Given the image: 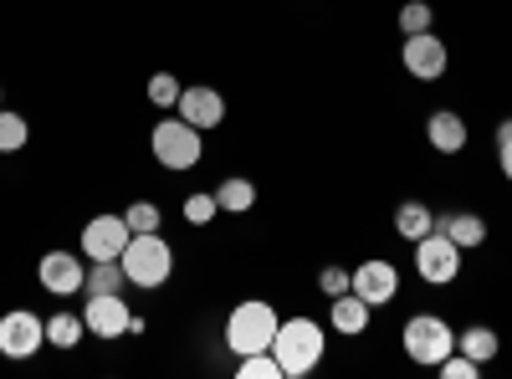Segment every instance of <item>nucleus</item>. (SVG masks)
I'll return each mask as SVG.
<instances>
[{"instance_id":"nucleus-7","label":"nucleus","mask_w":512,"mask_h":379,"mask_svg":"<svg viewBox=\"0 0 512 379\" xmlns=\"http://www.w3.org/2000/svg\"><path fill=\"white\" fill-rule=\"evenodd\" d=\"M82 323H88V333L103 339V344L134 333V313H128L123 292H88V303H82Z\"/></svg>"},{"instance_id":"nucleus-18","label":"nucleus","mask_w":512,"mask_h":379,"mask_svg":"<svg viewBox=\"0 0 512 379\" xmlns=\"http://www.w3.org/2000/svg\"><path fill=\"white\" fill-rule=\"evenodd\" d=\"M456 349L472 359V364H492L497 359V349H502V339L487 328V323H472V328H461V339H456Z\"/></svg>"},{"instance_id":"nucleus-1","label":"nucleus","mask_w":512,"mask_h":379,"mask_svg":"<svg viewBox=\"0 0 512 379\" xmlns=\"http://www.w3.org/2000/svg\"><path fill=\"white\" fill-rule=\"evenodd\" d=\"M323 349H328V333L323 323L313 318H282L277 323V339H272V354L282 364V379H303L323 364Z\"/></svg>"},{"instance_id":"nucleus-2","label":"nucleus","mask_w":512,"mask_h":379,"mask_svg":"<svg viewBox=\"0 0 512 379\" xmlns=\"http://www.w3.org/2000/svg\"><path fill=\"white\" fill-rule=\"evenodd\" d=\"M123 272H128V282L134 287H144V292H154V287H164L169 277H175V251H169V241L159 236V231H139V236H128V246H123Z\"/></svg>"},{"instance_id":"nucleus-20","label":"nucleus","mask_w":512,"mask_h":379,"mask_svg":"<svg viewBox=\"0 0 512 379\" xmlns=\"http://www.w3.org/2000/svg\"><path fill=\"white\" fill-rule=\"evenodd\" d=\"M82 333H88L82 313H52V318H47V344H52V349H62V354L82 344Z\"/></svg>"},{"instance_id":"nucleus-27","label":"nucleus","mask_w":512,"mask_h":379,"mask_svg":"<svg viewBox=\"0 0 512 379\" xmlns=\"http://www.w3.org/2000/svg\"><path fill=\"white\" fill-rule=\"evenodd\" d=\"M431 21H436V11L425 6V0H410V6H400V31H405V36L431 31Z\"/></svg>"},{"instance_id":"nucleus-11","label":"nucleus","mask_w":512,"mask_h":379,"mask_svg":"<svg viewBox=\"0 0 512 379\" xmlns=\"http://www.w3.org/2000/svg\"><path fill=\"white\" fill-rule=\"evenodd\" d=\"M128 221L123 216H93L88 226H82V257L88 262H113L123 257V246H128Z\"/></svg>"},{"instance_id":"nucleus-30","label":"nucleus","mask_w":512,"mask_h":379,"mask_svg":"<svg viewBox=\"0 0 512 379\" xmlns=\"http://www.w3.org/2000/svg\"><path fill=\"white\" fill-rule=\"evenodd\" d=\"M497 164H502V175L512 180V118L497 123Z\"/></svg>"},{"instance_id":"nucleus-8","label":"nucleus","mask_w":512,"mask_h":379,"mask_svg":"<svg viewBox=\"0 0 512 379\" xmlns=\"http://www.w3.org/2000/svg\"><path fill=\"white\" fill-rule=\"evenodd\" d=\"M41 349H47V318H36L26 308L0 318V354H6V359H31Z\"/></svg>"},{"instance_id":"nucleus-17","label":"nucleus","mask_w":512,"mask_h":379,"mask_svg":"<svg viewBox=\"0 0 512 379\" xmlns=\"http://www.w3.org/2000/svg\"><path fill=\"white\" fill-rule=\"evenodd\" d=\"M395 231L415 246L420 236H431V231H436V210L425 205V200H400V210H395Z\"/></svg>"},{"instance_id":"nucleus-22","label":"nucleus","mask_w":512,"mask_h":379,"mask_svg":"<svg viewBox=\"0 0 512 379\" xmlns=\"http://www.w3.org/2000/svg\"><path fill=\"white\" fill-rule=\"evenodd\" d=\"M31 144V129H26V118L11 113V108H0V154H21Z\"/></svg>"},{"instance_id":"nucleus-31","label":"nucleus","mask_w":512,"mask_h":379,"mask_svg":"<svg viewBox=\"0 0 512 379\" xmlns=\"http://www.w3.org/2000/svg\"><path fill=\"white\" fill-rule=\"evenodd\" d=\"M0 108H6V103H0Z\"/></svg>"},{"instance_id":"nucleus-12","label":"nucleus","mask_w":512,"mask_h":379,"mask_svg":"<svg viewBox=\"0 0 512 379\" xmlns=\"http://www.w3.org/2000/svg\"><path fill=\"white\" fill-rule=\"evenodd\" d=\"M354 292L369 303V308H384V303H395V292H400V272H395V262H384V257H374V262H359L354 272Z\"/></svg>"},{"instance_id":"nucleus-21","label":"nucleus","mask_w":512,"mask_h":379,"mask_svg":"<svg viewBox=\"0 0 512 379\" xmlns=\"http://www.w3.org/2000/svg\"><path fill=\"white\" fill-rule=\"evenodd\" d=\"M128 287V272H123V262L113 257V262H93L88 267V282H82V292H123Z\"/></svg>"},{"instance_id":"nucleus-13","label":"nucleus","mask_w":512,"mask_h":379,"mask_svg":"<svg viewBox=\"0 0 512 379\" xmlns=\"http://www.w3.org/2000/svg\"><path fill=\"white\" fill-rule=\"evenodd\" d=\"M175 113L205 134V129H221V123H226V98L216 88H185L180 103H175Z\"/></svg>"},{"instance_id":"nucleus-26","label":"nucleus","mask_w":512,"mask_h":379,"mask_svg":"<svg viewBox=\"0 0 512 379\" xmlns=\"http://www.w3.org/2000/svg\"><path fill=\"white\" fill-rule=\"evenodd\" d=\"M123 221H128V231L139 236V231H159L164 216H159V205H154V200H134V205L123 210Z\"/></svg>"},{"instance_id":"nucleus-6","label":"nucleus","mask_w":512,"mask_h":379,"mask_svg":"<svg viewBox=\"0 0 512 379\" xmlns=\"http://www.w3.org/2000/svg\"><path fill=\"white\" fill-rule=\"evenodd\" d=\"M415 277L431 287H451L461 277V246L446 231H431L415 241Z\"/></svg>"},{"instance_id":"nucleus-4","label":"nucleus","mask_w":512,"mask_h":379,"mask_svg":"<svg viewBox=\"0 0 512 379\" xmlns=\"http://www.w3.org/2000/svg\"><path fill=\"white\" fill-rule=\"evenodd\" d=\"M277 308L272 303H262V298H246V303H236L231 308V318H226V344L236 349V354H262V349H272V339H277Z\"/></svg>"},{"instance_id":"nucleus-23","label":"nucleus","mask_w":512,"mask_h":379,"mask_svg":"<svg viewBox=\"0 0 512 379\" xmlns=\"http://www.w3.org/2000/svg\"><path fill=\"white\" fill-rule=\"evenodd\" d=\"M180 93H185V82H180L175 72H154V77H149V103H154V108L169 113V108L180 103Z\"/></svg>"},{"instance_id":"nucleus-25","label":"nucleus","mask_w":512,"mask_h":379,"mask_svg":"<svg viewBox=\"0 0 512 379\" xmlns=\"http://www.w3.org/2000/svg\"><path fill=\"white\" fill-rule=\"evenodd\" d=\"M216 210H221V205H216V190H195V195L185 200V221H190V226H210V221H216Z\"/></svg>"},{"instance_id":"nucleus-10","label":"nucleus","mask_w":512,"mask_h":379,"mask_svg":"<svg viewBox=\"0 0 512 379\" xmlns=\"http://www.w3.org/2000/svg\"><path fill=\"white\" fill-rule=\"evenodd\" d=\"M400 62H405V72H410V77H420V82H436V77H446L451 52H446V41H441L436 31H420V36H405V52H400Z\"/></svg>"},{"instance_id":"nucleus-3","label":"nucleus","mask_w":512,"mask_h":379,"mask_svg":"<svg viewBox=\"0 0 512 379\" xmlns=\"http://www.w3.org/2000/svg\"><path fill=\"white\" fill-rule=\"evenodd\" d=\"M149 149H154V159L164 164V170H175V175L195 170V164L205 159V139H200V129H195V123H185L180 113H175V118H159V123H154V134H149Z\"/></svg>"},{"instance_id":"nucleus-16","label":"nucleus","mask_w":512,"mask_h":379,"mask_svg":"<svg viewBox=\"0 0 512 379\" xmlns=\"http://www.w3.org/2000/svg\"><path fill=\"white\" fill-rule=\"evenodd\" d=\"M436 231H446L461 251H472V246H482V241H487V221L477 216V210H451V216H441V221H436Z\"/></svg>"},{"instance_id":"nucleus-28","label":"nucleus","mask_w":512,"mask_h":379,"mask_svg":"<svg viewBox=\"0 0 512 379\" xmlns=\"http://www.w3.org/2000/svg\"><path fill=\"white\" fill-rule=\"evenodd\" d=\"M436 369H441L446 379H477V374H482V364H472V359H466V354H456V349H451V354H446Z\"/></svg>"},{"instance_id":"nucleus-9","label":"nucleus","mask_w":512,"mask_h":379,"mask_svg":"<svg viewBox=\"0 0 512 379\" xmlns=\"http://www.w3.org/2000/svg\"><path fill=\"white\" fill-rule=\"evenodd\" d=\"M36 277L52 298H72V292H82V282H88V257H77V251H47Z\"/></svg>"},{"instance_id":"nucleus-24","label":"nucleus","mask_w":512,"mask_h":379,"mask_svg":"<svg viewBox=\"0 0 512 379\" xmlns=\"http://www.w3.org/2000/svg\"><path fill=\"white\" fill-rule=\"evenodd\" d=\"M236 374H241V379H282V364H277L272 349H262V354H241Z\"/></svg>"},{"instance_id":"nucleus-29","label":"nucleus","mask_w":512,"mask_h":379,"mask_svg":"<svg viewBox=\"0 0 512 379\" xmlns=\"http://www.w3.org/2000/svg\"><path fill=\"white\" fill-rule=\"evenodd\" d=\"M318 287H323V298H338V292L354 287V277H349L344 267H323V272H318Z\"/></svg>"},{"instance_id":"nucleus-19","label":"nucleus","mask_w":512,"mask_h":379,"mask_svg":"<svg viewBox=\"0 0 512 379\" xmlns=\"http://www.w3.org/2000/svg\"><path fill=\"white\" fill-rule=\"evenodd\" d=\"M216 205L226 210V216H241V210H251V205H256V180H246V175L221 180V185H216Z\"/></svg>"},{"instance_id":"nucleus-15","label":"nucleus","mask_w":512,"mask_h":379,"mask_svg":"<svg viewBox=\"0 0 512 379\" xmlns=\"http://www.w3.org/2000/svg\"><path fill=\"white\" fill-rule=\"evenodd\" d=\"M328 303H333V308H328V323H333L338 333H349V339H359V333L369 328V313H374V308L359 298L354 287H349V292H338V298H328Z\"/></svg>"},{"instance_id":"nucleus-14","label":"nucleus","mask_w":512,"mask_h":379,"mask_svg":"<svg viewBox=\"0 0 512 379\" xmlns=\"http://www.w3.org/2000/svg\"><path fill=\"white\" fill-rule=\"evenodd\" d=\"M425 139H431L436 154H461L466 149V118L451 113V108H436L431 118H425Z\"/></svg>"},{"instance_id":"nucleus-5","label":"nucleus","mask_w":512,"mask_h":379,"mask_svg":"<svg viewBox=\"0 0 512 379\" xmlns=\"http://www.w3.org/2000/svg\"><path fill=\"white\" fill-rule=\"evenodd\" d=\"M400 344H405V359H410V364L436 369V364L456 349V333H451V323L436 318V313H415V318L400 328Z\"/></svg>"}]
</instances>
